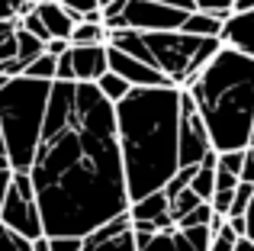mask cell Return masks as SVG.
<instances>
[{"label": "cell", "mask_w": 254, "mask_h": 251, "mask_svg": "<svg viewBox=\"0 0 254 251\" xmlns=\"http://www.w3.org/2000/svg\"><path fill=\"white\" fill-rule=\"evenodd\" d=\"M45 235H87L129 209L113 103L90 81H52L29 164Z\"/></svg>", "instance_id": "1"}, {"label": "cell", "mask_w": 254, "mask_h": 251, "mask_svg": "<svg viewBox=\"0 0 254 251\" xmlns=\"http://www.w3.org/2000/svg\"><path fill=\"white\" fill-rule=\"evenodd\" d=\"M184 87H129L123 100L113 103L116 135L123 151V171L129 200L161 190L177 164V126Z\"/></svg>", "instance_id": "2"}, {"label": "cell", "mask_w": 254, "mask_h": 251, "mask_svg": "<svg viewBox=\"0 0 254 251\" xmlns=\"http://www.w3.org/2000/svg\"><path fill=\"white\" fill-rule=\"evenodd\" d=\"M196 113L209 132L212 151L245 148L254 126V58L219 45L216 55L187 81Z\"/></svg>", "instance_id": "3"}, {"label": "cell", "mask_w": 254, "mask_h": 251, "mask_svg": "<svg viewBox=\"0 0 254 251\" xmlns=\"http://www.w3.org/2000/svg\"><path fill=\"white\" fill-rule=\"evenodd\" d=\"M106 45L142 58L145 64L161 71L171 84L187 87V81L216 55L222 42L216 36H190L184 29H106Z\"/></svg>", "instance_id": "4"}, {"label": "cell", "mask_w": 254, "mask_h": 251, "mask_svg": "<svg viewBox=\"0 0 254 251\" xmlns=\"http://www.w3.org/2000/svg\"><path fill=\"white\" fill-rule=\"evenodd\" d=\"M49 94L52 81L29 74L6 77V84L0 87V135H3V151L13 171H29Z\"/></svg>", "instance_id": "5"}, {"label": "cell", "mask_w": 254, "mask_h": 251, "mask_svg": "<svg viewBox=\"0 0 254 251\" xmlns=\"http://www.w3.org/2000/svg\"><path fill=\"white\" fill-rule=\"evenodd\" d=\"M0 222L10 226L13 232L36 239L42 235V216H39V203H36V190H32L29 171H13L10 187H6L3 206H0Z\"/></svg>", "instance_id": "6"}, {"label": "cell", "mask_w": 254, "mask_h": 251, "mask_svg": "<svg viewBox=\"0 0 254 251\" xmlns=\"http://www.w3.org/2000/svg\"><path fill=\"white\" fill-rule=\"evenodd\" d=\"M187 10L168 6L161 0H126L123 10L116 16L103 19L106 29H138V32H151V29H180Z\"/></svg>", "instance_id": "7"}, {"label": "cell", "mask_w": 254, "mask_h": 251, "mask_svg": "<svg viewBox=\"0 0 254 251\" xmlns=\"http://www.w3.org/2000/svg\"><path fill=\"white\" fill-rule=\"evenodd\" d=\"M212 151L209 132L203 126V116L196 113L190 94L180 97V126H177V164H199Z\"/></svg>", "instance_id": "8"}, {"label": "cell", "mask_w": 254, "mask_h": 251, "mask_svg": "<svg viewBox=\"0 0 254 251\" xmlns=\"http://www.w3.org/2000/svg\"><path fill=\"white\" fill-rule=\"evenodd\" d=\"M106 64V42L93 45H68L55 62V81H97Z\"/></svg>", "instance_id": "9"}, {"label": "cell", "mask_w": 254, "mask_h": 251, "mask_svg": "<svg viewBox=\"0 0 254 251\" xmlns=\"http://www.w3.org/2000/svg\"><path fill=\"white\" fill-rule=\"evenodd\" d=\"M81 251H135V232H132L129 209L81 235Z\"/></svg>", "instance_id": "10"}, {"label": "cell", "mask_w": 254, "mask_h": 251, "mask_svg": "<svg viewBox=\"0 0 254 251\" xmlns=\"http://www.w3.org/2000/svg\"><path fill=\"white\" fill-rule=\"evenodd\" d=\"M106 64H110V71H116L119 77H126L129 87H161V84H171L158 68L145 64L142 58L129 55V52H123V49H113V45H106Z\"/></svg>", "instance_id": "11"}, {"label": "cell", "mask_w": 254, "mask_h": 251, "mask_svg": "<svg viewBox=\"0 0 254 251\" xmlns=\"http://www.w3.org/2000/svg\"><path fill=\"white\" fill-rule=\"evenodd\" d=\"M219 42L254 58V6L251 10H242V13H229V16L222 19Z\"/></svg>", "instance_id": "12"}, {"label": "cell", "mask_w": 254, "mask_h": 251, "mask_svg": "<svg viewBox=\"0 0 254 251\" xmlns=\"http://www.w3.org/2000/svg\"><path fill=\"white\" fill-rule=\"evenodd\" d=\"M32 10L42 19V26L49 29L52 39H68L74 23H77V16L64 3H58V0H39V3H32Z\"/></svg>", "instance_id": "13"}, {"label": "cell", "mask_w": 254, "mask_h": 251, "mask_svg": "<svg viewBox=\"0 0 254 251\" xmlns=\"http://www.w3.org/2000/svg\"><path fill=\"white\" fill-rule=\"evenodd\" d=\"M129 216L132 219H148L158 229H171V206H168V193L164 190H151V193L138 196L129 203Z\"/></svg>", "instance_id": "14"}, {"label": "cell", "mask_w": 254, "mask_h": 251, "mask_svg": "<svg viewBox=\"0 0 254 251\" xmlns=\"http://www.w3.org/2000/svg\"><path fill=\"white\" fill-rule=\"evenodd\" d=\"M180 29L190 32V36H216V39H219L222 19L212 16V13H206V10H190V13L184 16V23H180Z\"/></svg>", "instance_id": "15"}, {"label": "cell", "mask_w": 254, "mask_h": 251, "mask_svg": "<svg viewBox=\"0 0 254 251\" xmlns=\"http://www.w3.org/2000/svg\"><path fill=\"white\" fill-rule=\"evenodd\" d=\"M71 45H93V42H106V26L100 19H77L74 29L68 36Z\"/></svg>", "instance_id": "16"}, {"label": "cell", "mask_w": 254, "mask_h": 251, "mask_svg": "<svg viewBox=\"0 0 254 251\" xmlns=\"http://www.w3.org/2000/svg\"><path fill=\"white\" fill-rule=\"evenodd\" d=\"M42 52H45V42H42V39L32 36L29 29H23V26L16 23V58H19V62L29 64L32 58L42 55ZM23 71H26V68H23Z\"/></svg>", "instance_id": "17"}, {"label": "cell", "mask_w": 254, "mask_h": 251, "mask_svg": "<svg viewBox=\"0 0 254 251\" xmlns=\"http://www.w3.org/2000/svg\"><path fill=\"white\" fill-rule=\"evenodd\" d=\"M93 84H97V90H100V94H103L110 103L123 100V97L129 94V81H126V77H119L116 71H110V68H106V71H103V74H100Z\"/></svg>", "instance_id": "18"}, {"label": "cell", "mask_w": 254, "mask_h": 251, "mask_svg": "<svg viewBox=\"0 0 254 251\" xmlns=\"http://www.w3.org/2000/svg\"><path fill=\"white\" fill-rule=\"evenodd\" d=\"M55 62H58V55H52V52H42V55H36L29 64H26L23 74L42 77V81H55Z\"/></svg>", "instance_id": "19"}, {"label": "cell", "mask_w": 254, "mask_h": 251, "mask_svg": "<svg viewBox=\"0 0 254 251\" xmlns=\"http://www.w3.org/2000/svg\"><path fill=\"white\" fill-rule=\"evenodd\" d=\"M0 251H32V242L0 222Z\"/></svg>", "instance_id": "20"}, {"label": "cell", "mask_w": 254, "mask_h": 251, "mask_svg": "<svg viewBox=\"0 0 254 251\" xmlns=\"http://www.w3.org/2000/svg\"><path fill=\"white\" fill-rule=\"evenodd\" d=\"M58 3H64L77 19H100V23H103V16H100V0H58Z\"/></svg>", "instance_id": "21"}, {"label": "cell", "mask_w": 254, "mask_h": 251, "mask_svg": "<svg viewBox=\"0 0 254 251\" xmlns=\"http://www.w3.org/2000/svg\"><path fill=\"white\" fill-rule=\"evenodd\" d=\"M235 239H238L235 229H232V226H229V219H225L222 226L212 232V239H209V251H232V248H235Z\"/></svg>", "instance_id": "22"}, {"label": "cell", "mask_w": 254, "mask_h": 251, "mask_svg": "<svg viewBox=\"0 0 254 251\" xmlns=\"http://www.w3.org/2000/svg\"><path fill=\"white\" fill-rule=\"evenodd\" d=\"M29 10H32L29 0H0V23H3V19H19Z\"/></svg>", "instance_id": "23"}, {"label": "cell", "mask_w": 254, "mask_h": 251, "mask_svg": "<svg viewBox=\"0 0 254 251\" xmlns=\"http://www.w3.org/2000/svg\"><path fill=\"white\" fill-rule=\"evenodd\" d=\"M193 6L212 13V16H219V19H225L232 13V0H193Z\"/></svg>", "instance_id": "24"}, {"label": "cell", "mask_w": 254, "mask_h": 251, "mask_svg": "<svg viewBox=\"0 0 254 251\" xmlns=\"http://www.w3.org/2000/svg\"><path fill=\"white\" fill-rule=\"evenodd\" d=\"M49 251H81V235H49Z\"/></svg>", "instance_id": "25"}, {"label": "cell", "mask_w": 254, "mask_h": 251, "mask_svg": "<svg viewBox=\"0 0 254 251\" xmlns=\"http://www.w3.org/2000/svg\"><path fill=\"white\" fill-rule=\"evenodd\" d=\"M238 181L254 184V145H245V161H242V174H238Z\"/></svg>", "instance_id": "26"}, {"label": "cell", "mask_w": 254, "mask_h": 251, "mask_svg": "<svg viewBox=\"0 0 254 251\" xmlns=\"http://www.w3.org/2000/svg\"><path fill=\"white\" fill-rule=\"evenodd\" d=\"M68 45H71L68 39H49V42H45V52H52V55H62Z\"/></svg>", "instance_id": "27"}, {"label": "cell", "mask_w": 254, "mask_h": 251, "mask_svg": "<svg viewBox=\"0 0 254 251\" xmlns=\"http://www.w3.org/2000/svg\"><path fill=\"white\" fill-rule=\"evenodd\" d=\"M232 251H254V242L248 239V235H238V239H235V248H232Z\"/></svg>", "instance_id": "28"}, {"label": "cell", "mask_w": 254, "mask_h": 251, "mask_svg": "<svg viewBox=\"0 0 254 251\" xmlns=\"http://www.w3.org/2000/svg\"><path fill=\"white\" fill-rule=\"evenodd\" d=\"M161 3H168V6H177V10H196V6H193V0H161Z\"/></svg>", "instance_id": "29"}, {"label": "cell", "mask_w": 254, "mask_h": 251, "mask_svg": "<svg viewBox=\"0 0 254 251\" xmlns=\"http://www.w3.org/2000/svg\"><path fill=\"white\" fill-rule=\"evenodd\" d=\"M32 251H49V235H36V239H32Z\"/></svg>", "instance_id": "30"}, {"label": "cell", "mask_w": 254, "mask_h": 251, "mask_svg": "<svg viewBox=\"0 0 254 251\" xmlns=\"http://www.w3.org/2000/svg\"><path fill=\"white\" fill-rule=\"evenodd\" d=\"M245 235L254 242V209H251V213H245Z\"/></svg>", "instance_id": "31"}, {"label": "cell", "mask_w": 254, "mask_h": 251, "mask_svg": "<svg viewBox=\"0 0 254 251\" xmlns=\"http://www.w3.org/2000/svg\"><path fill=\"white\" fill-rule=\"evenodd\" d=\"M251 209H254V193H251V203H248V209H245V213H251Z\"/></svg>", "instance_id": "32"}, {"label": "cell", "mask_w": 254, "mask_h": 251, "mask_svg": "<svg viewBox=\"0 0 254 251\" xmlns=\"http://www.w3.org/2000/svg\"><path fill=\"white\" fill-rule=\"evenodd\" d=\"M3 84H6V74H0V87H3Z\"/></svg>", "instance_id": "33"}, {"label": "cell", "mask_w": 254, "mask_h": 251, "mask_svg": "<svg viewBox=\"0 0 254 251\" xmlns=\"http://www.w3.org/2000/svg\"><path fill=\"white\" fill-rule=\"evenodd\" d=\"M106 3H113V0H100V6H106Z\"/></svg>", "instance_id": "34"}, {"label": "cell", "mask_w": 254, "mask_h": 251, "mask_svg": "<svg viewBox=\"0 0 254 251\" xmlns=\"http://www.w3.org/2000/svg\"><path fill=\"white\" fill-rule=\"evenodd\" d=\"M29 3H36V0H29Z\"/></svg>", "instance_id": "35"}, {"label": "cell", "mask_w": 254, "mask_h": 251, "mask_svg": "<svg viewBox=\"0 0 254 251\" xmlns=\"http://www.w3.org/2000/svg\"><path fill=\"white\" fill-rule=\"evenodd\" d=\"M36 3H39V0H36Z\"/></svg>", "instance_id": "36"}]
</instances>
